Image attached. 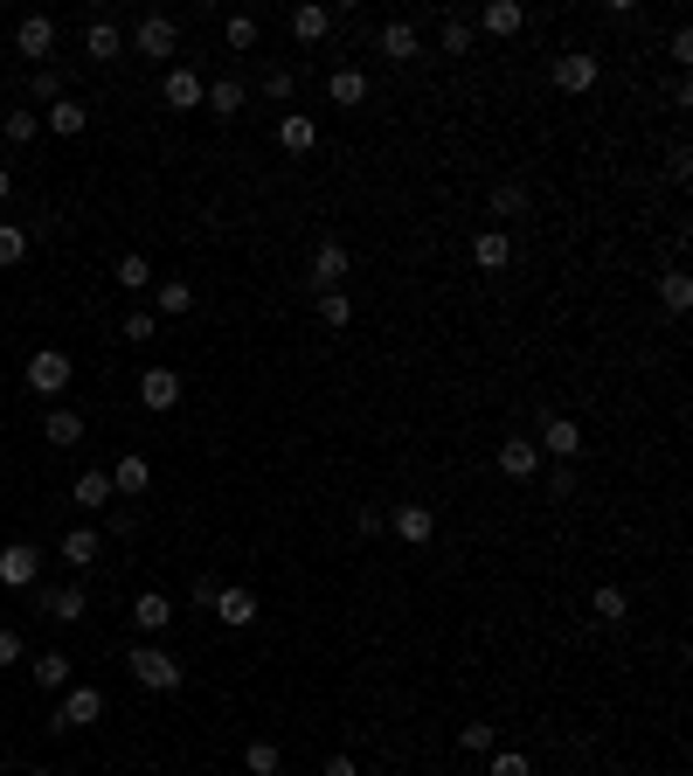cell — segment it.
Wrapping results in <instances>:
<instances>
[{"instance_id":"cell-21","label":"cell","mask_w":693,"mask_h":776,"mask_svg":"<svg viewBox=\"0 0 693 776\" xmlns=\"http://www.w3.org/2000/svg\"><path fill=\"white\" fill-rule=\"evenodd\" d=\"M201 104H209V119H236V111L250 104V84H243V77H215L209 90H201Z\"/></svg>"},{"instance_id":"cell-28","label":"cell","mask_w":693,"mask_h":776,"mask_svg":"<svg viewBox=\"0 0 693 776\" xmlns=\"http://www.w3.org/2000/svg\"><path fill=\"white\" fill-rule=\"evenodd\" d=\"M485 215H493V230H499V222H513V215H528V187H520V181H499L493 195H485Z\"/></svg>"},{"instance_id":"cell-20","label":"cell","mask_w":693,"mask_h":776,"mask_svg":"<svg viewBox=\"0 0 693 776\" xmlns=\"http://www.w3.org/2000/svg\"><path fill=\"white\" fill-rule=\"evenodd\" d=\"M277 146H285V153H312V146H320V119H312V111H285V119H277Z\"/></svg>"},{"instance_id":"cell-5","label":"cell","mask_w":693,"mask_h":776,"mask_svg":"<svg viewBox=\"0 0 693 776\" xmlns=\"http://www.w3.org/2000/svg\"><path fill=\"white\" fill-rule=\"evenodd\" d=\"M534 444H541V458H555V465H576V458H583V423H576V416H548Z\"/></svg>"},{"instance_id":"cell-7","label":"cell","mask_w":693,"mask_h":776,"mask_svg":"<svg viewBox=\"0 0 693 776\" xmlns=\"http://www.w3.org/2000/svg\"><path fill=\"white\" fill-rule=\"evenodd\" d=\"M596 77H604V63H596L590 49H561V56H555V90H569V98L596 90Z\"/></svg>"},{"instance_id":"cell-8","label":"cell","mask_w":693,"mask_h":776,"mask_svg":"<svg viewBox=\"0 0 693 776\" xmlns=\"http://www.w3.org/2000/svg\"><path fill=\"white\" fill-rule=\"evenodd\" d=\"M347 271H354V257H347L341 236H320V243H312V292H341Z\"/></svg>"},{"instance_id":"cell-27","label":"cell","mask_w":693,"mask_h":776,"mask_svg":"<svg viewBox=\"0 0 693 776\" xmlns=\"http://www.w3.org/2000/svg\"><path fill=\"white\" fill-rule=\"evenodd\" d=\"M396 534H403L409 547H423L430 534H437V514H430L423 500H409V506H396Z\"/></svg>"},{"instance_id":"cell-50","label":"cell","mask_w":693,"mask_h":776,"mask_svg":"<svg viewBox=\"0 0 693 776\" xmlns=\"http://www.w3.org/2000/svg\"><path fill=\"white\" fill-rule=\"evenodd\" d=\"M320 776H361V769H354V755H326Z\"/></svg>"},{"instance_id":"cell-19","label":"cell","mask_w":693,"mask_h":776,"mask_svg":"<svg viewBox=\"0 0 693 776\" xmlns=\"http://www.w3.org/2000/svg\"><path fill=\"white\" fill-rule=\"evenodd\" d=\"M55 555H63L70 562V569H98V555H104V541H98V527H70V534H63V547H55Z\"/></svg>"},{"instance_id":"cell-43","label":"cell","mask_w":693,"mask_h":776,"mask_svg":"<svg viewBox=\"0 0 693 776\" xmlns=\"http://www.w3.org/2000/svg\"><path fill=\"white\" fill-rule=\"evenodd\" d=\"M493 742H499L493 722H465V728H458V749H465V755H493Z\"/></svg>"},{"instance_id":"cell-36","label":"cell","mask_w":693,"mask_h":776,"mask_svg":"<svg viewBox=\"0 0 693 776\" xmlns=\"http://www.w3.org/2000/svg\"><path fill=\"white\" fill-rule=\"evenodd\" d=\"M0 139H8V146H35V139H42V111H8V119H0Z\"/></svg>"},{"instance_id":"cell-25","label":"cell","mask_w":693,"mask_h":776,"mask_svg":"<svg viewBox=\"0 0 693 776\" xmlns=\"http://www.w3.org/2000/svg\"><path fill=\"white\" fill-rule=\"evenodd\" d=\"M326 104H341V111L368 104V77H361V70H354V63H341V70H333V77H326Z\"/></svg>"},{"instance_id":"cell-35","label":"cell","mask_w":693,"mask_h":776,"mask_svg":"<svg viewBox=\"0 0 693 776\" xmlns=\"http://www.w3.org/2000/svg\"><path fill=\"white\" fill-rule=\"evenodd\" d=\"M590 611H596V624H624V617H631V596L617 590V582H596V590H590Z\"/></svg>"},{"instance_id":"cell-37","label":"cell","mask_w":693,"mask_h":776,"mask_svg":"<svg viewBox=\"0 0 693 776\" xmlns=\"http://www.w3.org/2000/svg\"><path fill=\"white\" fill-rule=\"evenodd\" d=\"M153 306H160L166 319L195 312V285H181V278H160V285H153Z\"/></svg>"},{"instance_id":"cell-44","label":"cell","mask_w":693,"mask_h":776,"mask_svg":"<svg viewBox=\"0 0 693 776\" xmlns=\"http://www.w3.org/2000/svg\"><path fill=\"white\" fill-rule=\"evenodd\" d=\"M312 306H320L326 327H347V319H354V298L347 292H312Z\"/></svg>"},{"instance_id":"cell-42","label":"cell","mask_w":693,"mask_h":776,"mask_svg":"<svg viewBox=\"0 0 693 776\" xmlns=\"http://www.w3.org/2000/svg\"><path fill=\"white\" fill-rule=\"evenodd\" d=\"M292 84H298V70H292V63H264V84H257V90H264L271 104H285V98H292Z\"/></svg>"},{"instance_id":"cell-12","label":"cell","mask_w":693,"mask_h":776,"mask_svg":"<svg viewBox=\"0 0 693 776\" xmlns=\"http://www.w3.org/2000/svg\"><path fill=\"white\" fill-rule=\"evenodd\" d=\"M215 617L230 624V631H250V624L264 617V603H257V590H243V582H230V590H215Z\"/></svg>"},{"instance_id":"cell-38","label":"cell","mask_w":693,"mask_h":776,"mask_svg":"<svg viewBox=\"0 0 693 776\" xmlns=\"http://www.w3.org/2000/svg\"><path fill=\"white\" fill-rule=\"evenodd\" d=\"M28 90H35V104H63L70 98V84H63V70H55V63H42V70H35V77H28Z\"/></svg>"},{"instance_id":"cell-10","label":"cell","mask_w":693,"mask_h":776,"mask_svg":"<svg viewBox=\"0 0 693 776\" xmlns=\"http://www.w3.org/2000/svg\"><path fill=\"white\" fill-rule=\"evenodd\" d=\"M14 49L42 70L49 56H55V22H49V14H22V22H14Z\"/></svg>"},{"instance_id":"cell-6","label":"cell","mask_w":693,"mask_h":776,"mask_svg":"<svg viewBox=\"0 0 693 776\" xmlns=\"http://www.w3.org/2000/svg\"><path fill=\"white\" fill-rule=\"evenodd\" d=\"M0 582H8V590H35V582H42V547H35V541H8V547H0Z\"/></svg>"},{"instance_id":"cell-14","label":"cell","mask_w":693,"mask_h":776,"mask_svg":"<svg viewBox=\"0 0 693 776\" xmlns=\"http://www.w3.org/2000/svg\"><path fill=\"white\" fill-rule=\"evenodd\" d=\"M84 56H90V63H119V56H125V28L111 22V14H90V28H84Z\"/></svg>"},{"instance_id":"cell-9","label":"cell","mask_w":693,"mask_h":776,"mask_svg":"<svg viewBox=\"0 0 693 776\" xmlns=\"http://www.w3.org/2000/svg\"><path fill=\"white\" fill-rule=\"evenodd\" d=\"M374 56H382V63H417V56H423V28L417 22H382V28H374Z\"/></svg>"},{"instance_id":"cell-23","label":"cell","mask_w":693,"mask_h":776,"mask_svg":"<svg viewBox=\"0 0 693 776\" xmlns=\"http://www.w3.org/2000/svg\"><path fill=\"white\" fill-rule=\"evenodd\" d=\"M333 35V8H292V42L298 49H320Z\"/></svg>"},{"instance_id":"cell-11","label":"cell","mask_w":693,"mask_h":776,"mask_svg":"<svg viewBox=\"0 0 693 776\" xmlns=\"http://www.w3.org/2000/svg\"><path fill=\"white\" fill-rule=\"evenodd\" d=\"M35 611H42L49 624H77L90 603H84V590L77 582H42V596H35Z\"/></svg>"},{"instance_id":"cell-24","label":"cell","mask_w":693,"mask_h":776,"mask_svg":"<svg viewBox=\"0 0 693 776\" xmlns=\"http://www.w3.org/2000/svg\"><path fill=\"white\" fill-rule=\"evenodd\" d=\"M133 624H139V638H160L166 624H174V596H160V590H146L133 603Z\"/></svg>"},{"instance_id":"cell-47","label":"cell","mask_w":693,"mask_h":776,"mask_svg":"<svg viewBox=\"0 0 693 776\" xmlns=\"http://www.w3.org/2000/svg\"><path fill=\"white\" fill-rule=\"evenodd\" d=\"M0 666H22V631L14 624H0Z\"/></svg>"},{"instance_id":"cell-41","label":"cell","mask_w":693,"mask_h":776,"mask_svg":"<svg viewBox=\"0 0 693 776\" xmlns=\"http://www.w3.org/2000/svg\"><path fill=\"white\" fill-rule=\"evenodd\" d=\"M22 257H28V230L22 222H0V271H14Z\"/></svg>"},{"instance_id":"cell-51","label":"cell","mask_w":693,"mask_h":776,"mask_svg":"<svg viewBox=\"0 0 693 776\" xmlns=\"http://www.w3.org/2000/svg\"><path fill=\"white\" fill-rule=\"evenodd\" d=\"M14 195V174H8V167H0V201H8Z\"/></svg>"},{"instance_id":"cell-34","label":"cell","mask_w":693,"mask_h":776,"mask_svg":"<svg viewBox=\"0 0 693 776\" xmlns=\"http://www.w3.org/2000/svg\"><path fill=\"white\" fill-rule=\"evenodd\" d=\"M111 285L119 292H153V263H146L139 250H125L119 263H111Z\"/></svg>"},{"instance_id":"cell-48","label":"cell","mask_w":693,"mask_h":776,"mask_svg":"<svg viewBox=\"0 0 693 776\" xmlns=\"http://www.w3.org/2000/svg\"><path fill=\"white\" fill-rule=\"evenodd\" d=\"M548 492H555V500H569V492H576V465H555L548 471Z\"/></svg>"},{"instance_id":"cell-32","label":"cell","mask_w":693,"mask_h":776,"mask_svg":"<svg viewBox=\"0 0 693 776\" xmlns=\"http://www.w3.org/2000/svg\"><path fill=\"white\" fill-rule=\"evenodd\" d=\"M42 125L55 132V139H77V132L90 125V104H77V98H63V104H49V111H42Z\"/></svg>"},{"instance_id":"cell-17","label":"cell","mask_w":693,"mask_h":776,"mask_svg":"<svg viewBox=\"0 0 693 776\" xmlns=\"http://www.w3.org/2000/svg\"><path fill=\"white\" fill-rule=\"evenodd\" d=\"M139 403L153 409V416H166V409L181 403V374H174V368H146V374H139Z\"/></svg>"},{"instance_id":"cell-30","label":"cell","mask_w":693,"mask_h":776,"mask_svg":"<svg viewBox=\"0 0 693 776\" xmlns=\"http://www.w3.org/2000/svg\"><path fill=\"white\" fill-rule=\"evenodd\" d=\"M42 444H55V451L84 444V416H77V409H49V416H42Z\"/></svg>"},{"instance_id":"cell-31","label":"cell","mask_w":693,"mask_h":776,"mask_svg":"<svg viewBox=\"0 0 693 776\" xmlns=\"http://www.w3.org/2000/svg\"><path fill=\"white\" fill-rule=\"evenodd\" d=\"M472 42H479L472 14H444V22H437V49L444 56H472Z\"/></svg>"},{"instance_id":"cell-54","label":"cell","mask_w":693,"mask_h":776,"mask_svg":"<svg viewBox=\"0 0 693 776\" xmlns=\"http://www.w3.org/2000/svg\"><path fill=\"white\" fill-rule=\"evenodd\" d=\"M0 776H8V769H0Z\"/></svg>"},{"instance_id":"cell-16","label":"cell","mask_w":693,"mask_h":776,"mask_svg":"<svg viewBox=\"0 0 693 776\" xmlns=\"http://www.w3.org/2000/svg\"><path fill=\"white\" fill-rule=\"evenodd\" d=\"M472 28L479 35H520L528 28V8H520V0H485V8L472 14Z\"/></svg>"},{"instance_id":"cell-26","label":"cell","mask_w":693,"mask_h":776,"mask_svg":"<svg viewBox=\"0 0 693 776\" xmlns=\"http://www.w3.org/2000/svg\"><path fill=\"white\" fill-rule=\"evenodd\" d=\"M111 492L146 500V492H153V465H146V458H119V465H111Z\"/></svg>"},{"instance_id":"cell-22","label":"cell","mask_w":693,"mask_h":776,"mask_svg":"<svg viewBox=\"0 0 693 776\" xmlns=\"http://www.w3.org/2000/svg\"><path fill=\"white\" fill-rule=\"evenodd\" d=\"M111 500H119V492H111V471H77V485H70V506H84V514H104Z\"/></svg>"},{"instance_id":"cell-4","label":"cell","mask_w":693,"mask_h":776,"mask_svg":"<svg viewBox=\"0 0 693 776\" xmlns=\"http://www.w3.org/2000/svg\"><path fill=\"white\" fill-rule=\"evenodd\" d=\"M133 49H139V56H153V63H174V49H181V22H174V14H139Z\"/></svg>"},{"instance_id":"cell-46","label":"cell","mask_w":693,"mask_h":776,"mask_svg":"<svg viewBox=\"0 0 693 776\" xmlns=\"http://www.w3.org/2000/svg\"><path fill=\"white\" fill-rule=\"evenodd\" d=\"M119 340H133V347H139V340H153V312H125Z\"/></svg>"},{"instance_id":"cell-18","label":"cell","mask_w":693,"mask_h":776,"mask_svg":"<svg viewBox=\"0 0 693 776\" xmlns=\"http://www.w3.org/2000/svg\"><path fill=\"white\" fill-rule=\"evenodd\" d=\"M472 263H479V271H507V263H513V236L485 222V230L472 236Z\"/></svg>"},{"instance_id":"cell-45","label":"cell","mask_w":693,"mask_h":776,"mask_svg":"<svg viewBox=\"0 0 693 776\" xmlns=\"http://www.w3.org/2000/svg\"><path fill=\"white\" fill-rule=\"evenodd\" d=\"M485 776H534V763H528V755H520V749H499V755H493V769H485Z\"/></svg>"},{"instance_id":"cell-52","label":"cell","mask_w":693,"mask_h":776,"mask_svg":"<svg viewBox=\"0 0 693 776\" xmlns=\"http://www.w3.org/2000/svg\"><path fill=\"white\" fill-rule=\"evenodd\" d=\"M374 776H396V769H374Z\"/></svg>"},{"instance_id":"cell-29","label":"cell","mask_w":693,"mask_h":776,"mask_svg":"<svg viewBox=\"0 0 693 776\" xmlns=\"http://www.w3.org/2000/svg\"><path fill=\"white\" fill-rule=\"evenodd\" d=\"M257 42H264V22H257V14H230V22H222V49L230 56H250Z\"/></svg>"},{"instance_id":"cell-49","label":"cell","mask_w":693,"mask_h":776,"mask_svg":"<svg viewBox=\"0 0 693 776\" xmlns=\"http://www.w3.org/2000/svg\"><path fill=\"white\" fill-rule=\"evenodd\" d=\"M666 49H672V63H693V28H672Z\"/></svg>"},{"instance_id":"cell-2","label":"cell","mask_w":693,"mask_h":776,"mask_svg":"<svg viewBox=\"0 0 693 776\" xmlns=\"http://www.w3.org/2000/svg\"><path fill=\"white\" fill-rule=\"evenodd\" d=\"M90 722H104V687H63V707L49 714V728L70 735V728H90Z\"/></svg>"},{"instance_id":"cell-53","label":"cell","mask_w":693,"mask_h":776,"mask_svg":"<svg viewBox=\"0 0 693 776\" xmlns=\"http://www.w3.org/2000/svg\"><path fill=\"white\" fill-rule=\"evenodd\" d=\"M28 776H49V769H28Z\"/></svg>"},{"instance_id":"cell-33","label":"cell","mask_w":693,"mask_h":776,"mask_svg":"<svg viewBox=\"0 0 693 776\" xmlns=\"http://www.w3.org/2000/svg\"><path fill=\"white\" fill-rule=\"evenodd\" d=\"M28 679L42 693H63L70 687V652H42V658H28Z\"/></svg>"},{"instance_id":"cell-15","label":"cell","mask_w":693,"mask_h":776,"mask_svg":"<svg viewBox=\"0 0 693 776\" xmlns=\"http://www.w3.org/2000/svg\"><path fill=\"white\" fill-rule=\"evenodd\" d=\"M493 465L507 471V479H534V471H541V444H534V438H499Z\"/></svg>"},{"instance_id":"cell-1","label":"cell","mask_w":693,"mask_h":776,"mask_svg":"<svg viewBox=\"0 0 693 776\" xmlns=\"http://www.w3.org/2000/svg\"><path fill=\"white\" fill-rule=\"evenodd\" d=\"M125 666H133V679L146 693H181V679H187V666L160 645V638H139V645L125 652Z\"/></svg>"},{"instance_id":"cell-39","label":"cell","mask_w":693,"mask_h":776,"mask_svg":"<svg viewBox=\"0 0 693 776\" xmlns=\"http://www.w3.org/2000/svg\"><path fill=\"white\" fill-rule=\"evenodd\" d=\"M243 769H250V776H277V769H285V755H277V742L257 735V742H243Z\"/></svg>"},{"instance_id":"cell-3","label":"cell","mask_w":693,"mask_h":776,"mask_svg":"<svg viewBox=\"0 0 693 776\" xmlns=\"http://www.w3.org/2000/svg\"><path fill=\"white\" fill-rule=\"evenodd\" d=\"M70 374H77V361H70L63 347H35V354H28V389L42 395V403L70 389Z\"/></svg>"},{"instance_id":"cell-13","label":"cell","mask_w":693,"mask_h":776,"mask_svg":"<svg viewBox=\"0 0 693 776\" xmlns=\"http://www.w3.org/2000/svg\"><path fill=\"white\" fill-rule=\"evenodd\" d=\"M201 90H209V84H201L187 63H174V70L160 77V104H166V111H201Z\"/></svg>"},{"instance_id":"cell-40","label":"cell","mask_w":693,"mask_h":776,"mask_svg":"<svg viewBox=\"0 0 693 776\" xmlns=\"http://www.w3.org/2000/svg\"><path fill=\"white\" fill-rule=\"evenodd\" d=\"M659 306H666V312H686V306H693V278L680 271V263L659 278Z\"/></svg>"}]
</instances>
